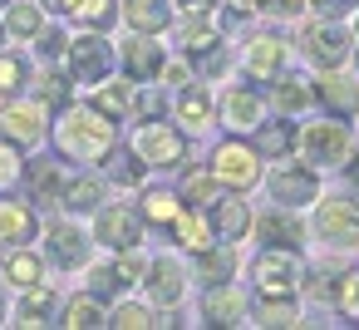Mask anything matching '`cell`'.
Listing matches in <instances>:
<instances>
[{"mask_svg":"<svg viewBox=\"0 0 359 330\" xmlns=\"http://www.w3.org/2000/svg\"><path fill=\"white\" fill-rule=\"evenodd\" d=\"M55 143L69 163H99L114 153V119H104L99 109H65L55 124Z\"/></svg>","mask_w":359,"mask_h":330,"instance_id":"1","label":"cell"},{"mask_svg":"<svg viewBox=\"0 0 359 330\" xmlns=\"http://www.w3.org/2000/svg\"><path fill=\"white\" fill-rule=\"evenodd\" d=\"M251 281H256L261 296H295V286H300V261H295V251L266 246V251L251 261Z\"/></svg>","mask_w":359,"mask_h":330,"instance_id":"2","label":"cell"},{"mask_svg":"<svg viewBox=\"0 0 359 330\" xmlns=\"http://www.w3.org/2000/svg\"><path fill=\"white\" fill-rule=\"evenodd\" d=\"M315 232H320L325 246L354 251V246H359V202H354V197H330V202H320Z\"/></svg>","mask_w":359,"mask_h":330,"instance_id":"3","label":"cell"},{"mask_svg":"<svg viewBox=\"0 0 359 330\" xmlns=\"http://www.w3.org/2000/svg\"><path fill=\"white\" fill-rule=\"evenodd\" d=\"M182 133L172 128V124H143L138 133H133V158L143 163V168H177L182 163Z\"/></svg>","mask_w":359,"mask_h":330,"instance_id":"4","label":"cell"},{"mask_svg":"<svg viewBox=\"0 0 359 330\" xmlns=\"http://www.w3.org/2000/svg\"><path fill=\"white\" fill-rule=\"evenodd\" d=\"M65 55H69V70H74L79 84H104V79L114 74V45L99 40V35H79V40H69Z\"/></svg>","mask_w":359,"mask_h":330,"instance_id":"5","label":"cell"},{"mask_svg":"<svg viewBox=\"0 0 359 330\" xmlns=\"http://www.w3.org/2000/svg\"><path fill=\"white\" fill-rule=\"evenodd\" d=\"M300 153L305 163H344L349 158V128L325 119V124H305L300 133Z\"/></svg>","mask_w":359,"mask_h":330,"instance_id":"6","label":"cell"},{"mask_svg":"<svg viewBox=\"0 0 359 330\" xmlns=\"http://www.w3.org/2000/svg\"><path fill=\"white\" fill-rule=\"evenodd\" d=\"M261 178V163H256V148H246V143H222L217 153H212V183H226V187H251Z\"/></svg>","mask_w":359,"mask_h":330,"instance_id":"7","label":"cell"},{"mask_svg":"<svg viewBox=\"0 0 359 330\" xmlns=\"http://www.w3.org/2000/svg\"><path fill=\"white\" fill-rule=\"evenodd\" d=\"M94 237H99L104 246H114V251L138 246V242H143V217H138L133 207H104V212H99Z\"/></svg>","mask_w":359,"mask_h":330,"instance_id":"8","label":"cell"},{"mask_svg":"<svg viewBox=\"0 0 359 330\" xmlns=\"http://www.w3.org/2000/svg\"><path fill=\"white\" fill-rule=\"evenodd\" d=\"M305 55H310L320 70H334L339 60H349V35H344L334 20L310 25V30H305Z\"/></svg>","mask_w":359,"mask_h":330,"instance_id":"9","label":"cell"},{"mask_svg":"<svg viewBox=\"0 0 359 330\" xmlns=\"http://www.w3.org/2000/svg\"><path fill=\"white\" fill-rule=\"evenodd\" d=\"M315 192H320V183H315V173H305V168H280V173L271 178V197H276L280 207H305V202H315Z\"/></svg>","mask_w":359,"mask_h":330,"instance_id":"10","label":"cell"},{"mask_svg":"<svg viewBox=\"0 0 359 330\" xmlns=\"http://www.w3.org/2000/svg\"><path fill=\"white\" fill-rule=\"evenodd\" d=\"M202 315L212 325H246V296L222 286V281H212V291L202 296Z\"/></svg>","mask_w":359,"mask_h":330,"instance_id":"11","label":"cell"},{"mask_svg":"<svg viewBox=\"0 0 359 330\" xmlns=\"http://www.w3.org/2000/svg\"><path fill=\"white\" fill-rule=\"evenodd\" d=\"M182 291H187L182 266H177L172 256H158V261L148 266V296H153L158 305H177V301H182Z\"/></svg>","mask_w":359,"mask_h":330,"instance_id":"12","label":"cell"},{"mask_svg":"<svg viewBox=\"0 0 359 330\" xmlns=\"http://www.w3.org/2000/svg\"><path fill=\"white\" fill-rule=\"evenodd\" d=\"M143 276V256L133 251V246H123V256L114 261V266H99L94 271V296H118L128 281H138Z\"/></svg>","mask_w":359,"mask_h":330,"instance_id":"13","label":"cell"},{"mask_svg":"<svg viewBox=\"0 0 359 330\" xmlns=\"http://www.w3.org/2000/svg\"><path fill=\"white\" fill-rule=\"evenodd\" d=\"M246 70H251L256 79H280V70H285V45H280L276 35H256L251 50H246Z\"/></svg>","mask_w":359,"mask_h":330,"instance_id":"14","label":"cell"},{"mask_svg":"<svg viewBox=\"0 0 359 330\" xmlns=\"http://www.w3.org/2000/svg\"><path fill=\"white\" fill-rule=\"evenodd\" d=\"M222 119H226L231 133H251L261 124V94L256 89H231L226 104H222Z\"/></svg>","mask_w":359,"mask_h":330,"instance_id":"15","label":"cell"},{"mask_svg":"<svg viewBox=\"0 0 359 330\" xmlns=\"http://www.w3.org/2000/svg\"><path fill=\"white\" fill-rule=\"evenodd\" d=\"M212 212H207V222H212V232L222 237V242H241L246 237V227H251V207L246 202H207Z\"/></svg>","mask_w":359,"mask_h":330,"instance_id":"16","label":"cell"},{"mask_svg":"<svg viewBox=\"0 0 359 330\" xmlns=\"http://www.w3.org/2000/svg\"><path fill=\"white\" fill-rule=\"evenodd\" d=\"M50 261L65 266V271L84 266V261H89V237H84L79 227H55V232H50Z\"/></svg>","mask_w":359,"mask_h":330,"instance_id":"17","label":"cell"},{"mask_svg":"<svg viewBox=\"0 0 359 330\" xmlns=\"http://www.w3.org/2000/svg\"><path fill=\"white\" fill-rule=\"evenodd\" d=\"M55 310H60V296H55L50 286H40V281L20 286V320H15V325H50Z\"/></svg>","mask_w":359,"mask_h":330,"instance_id":"18","label":"cell"},{"mask_svg":"<svg viewBox=\"0 0 359 330\" xmlns=\"http://www.w3.org/2000/svg\"><path fill=\"white\" fill-rule=\"evenodd\" d=\"M315 94H320V99H325V104H330L339 119L359 114V84H354V79H344V74H334V70L320 79V89H315Z\"/></svg>","mask_w":359,"mask_h":330,"instance_id":"19","label":"cell"},{"mask_svg":"<svg viewBox=\"0 0 359 330\" xmlns=\"http://www.w3.org/2000/svg\"><path fill=\"white\" fill-rule=\"evenodd\" d=\"M40 133H45L40 104H11V109H6V138H11V143H35Z\"/></svg>","mask_w":359,"mask_h":330,"instance_id":"20","label":"cell"},{"mask_svg":"<svg viewBox=\"0 0 359 330\" xmlns=\"http://www.w3.org/2000/svg\"><path fill=\"white\" fill-rule=\"evenodd\" d=\"M30 237H35V212L25 202H0V242L25 246Z\"/></svg>","mask_w":359,"mask_h":330,"instance_id":"21","label":"cell"},{"mask_svg":"<svg viewBox=\"0 0 359 330\" xmlns=\"http://www.w3.org/2000/svg\"><path fill=\"white\" fill-rule=\"evenodd\" d=\"M256 237H261L266 246H285V251H295V246H300V222H295L290 212H266V217L256 222Z\"/></svg>","mask_w":359,"mask_h":330,"instance_id":"22","label":"cell"},{"mask_svg":"<svg viewBox=\"0 0 359 330\" xmlns=\"http://www.w3.org/2000/svg\"><path fill=\"white\" fill-rule=\"evenodd\" d=\"M123 15H128V25H133V30H143V35H153V30H168V25H172L168 0H128Z\"/></svg>","mask_w":359,"mask_h":330,"instance_id":"23","label":"cell"},{"mask_svg":"<svg viewBox=\"0 0 359 330\" xmlns=\"http://www.w3.org/2000/svg\"><path fill=\"white\" fill-rule=\"evenodd\" d=\"M212 119H217L212 94H207V89H197V84H187V94L177 99V124H187V128H207Z\"/></svg>","mask_w":359,"mask_h":330,"instance_id":"24","label":"cell"},{"mask_svg":"<svg viewBox=\"0 0 359 330\" xmlns=\"http://www.w3.org/2000/svg\"><path fill=\"white\" fill-rule=\"evenodd\" d=\"M123 65H128V74L133 79H153L158 70H163V55H158V45L153 40H128V50H123Z\"/></svg>","mask_w":359,"mask_h":330,"instance_id":"25","label":"cell"},{"mask_svg":"<svg viewBox=\"0 0 359 330\" xmlns=\"http://www.w3.org/2000/svg\"><path fill=\"white\" fill-rule=\"evenodd\" d=\"M60 202H65L69 212H94V207L104 202V183H99V178H74V183H65Z\"/></svg>","mask_w":359,"mask_h":330,"instance_id":"26","label":"cell"},{"mask_svg":"<svg viewBox=\"0 0 359 330\" xmlns=\"http://www.w3.org/2000/svg\"><path fill=\"white\" fill-rule=\"evenodd\" d=\"M89 109H99L104 119H123L133 109V84H99V94H94Z\"/></svg>","mask_w":359,"mask_h":330,"instance_id":"27","label":"cell"},{"mask_svg":"<svg viewBox=\"0 0 359 330\" xmlns=\"http://www.w3.org/2000/svg\"><path fill=\"white\" fill-rule=\"evenodd\" d=\"M177 45H182L187 55H197V50H212V45H222V35H217V25H212V20L192 15V20L177 30Z\"/></svg>","mask_w":359,"mask_h":330,"instance_id":"28","label":"cell"},{"mask_svg":"<svg viewBox=\"0 0 359 330\" xmlns=\"http://www.w3.org/2000/svg\"><path fill=\"white\" fill-rule=\"evenodd\" d=\"M60 11L79 15L89 30H104V25L114 20V0H60Z\"/></svg>","mask_w":359,"mask_h":330,"instance_id":"29","label":"cell"},{"mask_svg":"<svg viewBox=\"0 0 359 330\" xmlns=\"http://www.w3.org/2000/svg\"><path fill=\"white\" fill-rule=\"evenodd\" d=\"M177 212H182V197H177V192H168V187H148V197H143V217H148V222H163V227H168Z\"/></svg>","mask_w":359,"mask_h":330,"instance_id":"30","label":"cell"},{"mask_svg":"<svg viewBox=\"0 0 359 330\" xmlns=\"http://www.w3.org/2000/svg\"><path fill=\"white\" fill-rule=\"evenodd\" d=\"M300 310H295V296H266L256 305V325H295Z\"/></svg>","mask_w":359,"mask_h":330,"instance_id":"31","label":"cell"},{"mask_svg":"<svg viewBox=\"0 0 359 330\" xmlns=\"http://www.w3.org/2000/svg\"><path fill=\"white\" fill-rule=\"evenodd\" d=\"M30 183H35V197H40V202H55V197L65 192L60 163H30Z\"/></svg>","mask_w":359,"mask_h":330,"instance_id":"32","label":"cell"},{"mask_svg":"<svg viewBox=\"0 0 359 330\" xmlns=\"http://www.w3.org/2000/svg\"><path fill=\"white\" fill-rule=\"evenodd\" d=\"M251 133H256V153H266V158L290 153V128L285 124H256Z\"/></svg>","mask_w":359,"mask_h":330,"instance_id":"33","label":"cell"},{"mask_svg":"<svg viewBox=\"0 0 359 330\" xmlns=\"http://www.w3.org/2000/svg\"><path fill=\"white\" fill-rule=\"evenodd\" d=\"M104 320V305H99V296H74L69 305H65V325H74V330H84V325H99Z\"/></svg>","mask_w":359,"mask_h":330,"instance_id":"34","label":"cell"},{"mask_svg":"<svg viewBox=\"0 0 359 330\" xmlns=\"http://www.w3.org/2000/svg\"><path fill=\"white\" fill-rule=\"evenodd\" d=\"M168 227H172V232H177V242H182V246H192V251H202V246H212V237H207V227H202L197 217H187V207H182V212H177V217H172Z\"/></svg>","mask_w":359,"mask_h":330,"instance_id":"35","label":"cell"},{"mask_svg":"<svg viewBox=\"0 0 359 330\" xmlns=\"http://www.w3.org/2000/svg\"><path fill=\"white\" fill-rule=\"evenodd\" d=\"M6 281H11V286H30V281H40V256L20 246V251L6 261Z\"/></svg>","mask_w":359,"mask_h":330,"instance_id":"36","label":"cell"},{"mask_svg":"<svg viewBox=\"0 0 359 330\" xmlns=\"http://www.w3.org/2000/svg\"><path fill=\"white\" fill-rule=\"evenodd\" d=\"M310 99H315V89H305V79H280V89H276V104H280L285 114L310 109Z\"/></svg>","mask_w":359,"mask_h":330,"instance_id":"37","label":"cell"},{"mask_svg":"<svg viewBox=\"0 0 359 330\" xmlns=\"http://www.w3.org/2000/svg\"><path fill=\"white\" fill-rule=\"evenodd\" d=\"M197 271L207 276V281H226L231 276V251H197Z\"/></svg>","mask_w":359,"mask_h":330,"instance_id":"38","label":"cell"},{"mask_svg":"<svg viewBox=\"0 0 359 330\" xmlns=\"http://www.w3.org/2000/svg\"><path fill=\"white\" fill-rule=\"evenodd\" d=\"M109 325H118V330H148V325H158V320H153V310H148V305H133V301H128V305H118V310H114V320H109Z\"/></svg>","mask_w":359,"mask_h":330,"instance_id":"39","label":"cell"},{"mask_svg":"<svg viewBox=\"0 0 359 330\" xmlns=\"http://www.w3.org/2000/svg\"><path fill=\"white\" fill-rule=\"evenodd\" d=\"M11 35H40V11L35 6H15V0H11Z\"/></svg>","mask_w":359,"mask_h":330,"instance_id":"40","label":"cell"},{"mask_svg":"<svg viewBox=\"0 0 359 330\" xmlns=\"http://www.w3.org/2000/svg\"><path fill=\"white\" fill-rule=\"evenodd\" d=\"M20 173H25V163H20V148H15V143H0V187L20 183Z\"/></svg>","mask_w":359,"mask_h":330,"instance_id":"41","label":"cell"},{"mask_svg":"<svg viewBox=\"0 0 359 330\" xmlns=\"http://www.w3.org/2000/svg\"><path fill=\"white\" fill-rule=\"evenodd\" d=\"M20 84H25V60H20V55H0V89L11 94V89H20Z\"/></svg>","mask_w":359,"mask_h":330,"instance_id":"42","label":"cell"},{"mask_svg":"<svg viewBox=\"0 0 359 330\" xmlns=\"http://www.w3.org/2000/svg\"><path fill=\"white\" fill-rule=\"evenodd\" d=\"M40 99H45V104H65V99H69V79H65V74H50V79L40 84Z\"/></svg>","mask_w":359,"mask_h":330,"instance_id":"43","label":"cell"},{"mask_svg":"<svg viewBox=\"0 0 359 330\" xmlns=\"http://www.w3.org/2000/svg\"><path fill=\"white\" fill-rule=\"evenodd\" d=\"M182 202H202V207H207V202H212V178H202V173H197V178H187Z\"/></svg>","mask_w":359,"mask_h":330,"instance_id":"44","label":"cell"},{"mask_svg":"<svg viewBox=\"0 0 359 330\" xmlns=\"http://www.w3.org/2000/svg\"><path fill=\"white\" fill-rule=\"evenodd\" d=\"M197 70H202V74H222V70H226V55H222V45H212V50H197Z\"/></svg>","mask_w":359,"mask_h":330,"instance_id":"45","label":"cell"},{"mask_svg":"<svg viewBox=\"0 0 359 330\" xmlns=\"http://www.w3.org/2000/svg\"><path fill=\"white\" fill-rule=\"evenodd\" d=\"M339 305L359 320V271H354V276H344V286H339Z\"/></svg>","mask_w":359,"mask_h":330,"instance_id":"46","label":"cell"},{"mask_svg":"<svg viewBox=\"0 0 359 330\" xmlns=\"http://www.w3.org/2000/svg\"><path fill=\"white\" fill-rule=\"evenodd\" d=\"M65 45H69V35H65V30H45V35H40V55H45V60L65 55Z\"/></svg>","mask_w":359,"mask_h":330,"instance_id":"47","label":"cell"},{"mask_svg":"<svg viewBox=\"0 0 359 330\" xmlns=\"http://www.w3.org/2000/svg\"><path fill=\"white\" fill-rule=\"evenodd\" d=\"M315 6L325 11V20H339V15H349V11H354V0H315Z\"/></svg>","mask_w":359,"mask_h":330,"instance_id":"48","label":"cell"},{"mask_svg":"<svg viewBox=\"0 0 359 330\" xmlns=\"http://www.w3.org/2000/svg\"><path fill=\"white\" fill-rule=\"evenodd\" d=\"M138 114H143V119H158V114H163V94H143V99H138Z\"/></svg>","mask_w":359,"mask_h":330,"instance_id":"49","label":"cell"},{"mask_svg":"<svg viewBox=\"0 0 359 330\" xmlns=\"http://www.w3.org/2000/svg\"><path fill=\"white\" fill-rule=\"evenodd\" d=\"M177 6H182L187 15H207V11L217 6V0H177Z\"/></svg>","mask_w":359,"mask_h":330,"instance_id":"50","label":"cell"},{"mask_svg":"<svg viewBox=\"0 0 359 330\" xmlns=\"http://www.w3.org/2000/svg\"><path fill=\"white\" fill-rule=\"evenodd\" d=\"M168 79H172V84H187L192 70H187V65H168Z\"/></svg>","mask_w":359,"mask_h":330,"instance_id":"51","label":"cell"},{"mask_svg":"<svg viewBox=\"0 0 359 330\" xmlns=\"http://www.w3.org/2000/svg\"><path fill=\"white\" fill-rule=\"evenodd\" d=\"M231 6H236V11H251V6H256V0H231Z\"/></svg>","mask_w":359,"mask_h":330,"instance_id":"52","label":"cell"},{"mask_svg":"<svg viewBox=\"0 0 359 330\" xmlns=\"http://www.w3.org/2000/svg\"><path fill=\"white\" fill-rule=\"evenodd\" d=\"M45 6H50V11H60V0H45Z\"/></svg>","mask_w":359,"mask_h":330,"instance_id":"53","label":"cell"},{"mask_svg":"<svg viewBox=\"0 0 359 330\" xmlns=\"http://www.w3.org/2000/svg\"><path fill=\"white\" fill-rule=\"evenodd\" d=\"M354 187H359V163H354Z\"/></svg>","mask_w":359,"mask_h":330,"instance_id":"54","label":"cell"},{"mask_svg":"<svg viewBox=\"0 0 359 330\" xmlns=\"http://www.w3.org/2000/svg\"><path fill=\"white\" fill-rule=\"evenodd\" d=\"M0 320H6V305H0Z\"/></svg>","mask_w":359,"mask_h":330,"instance_id":"55","label":"cell"},{"mask_svg":"<svg viewBox=\"0 0 359 330\" xmlns=\"http://www.w3.org/2000/svg\"><path fill=\"white\" fill-rule=\"evenodd\" d=\"M0 6H11V0H0Z\"/></svg>","mask_w":359,"mask_h":330,"instance_id":"56","label":"cell"},{"mask_svg":"<svg viewBox=\"0 0 359 330\" xmlns=\"http://www.w3.org/2000/svg\"><path fill=\"white\" fill-rule=\"evenodd\" d=\"M0 40H6V30H0Z\"/></svg>","mask_w":359,"mask_h":330,"instance_id":"57","label":"cell"}]
</instances>
